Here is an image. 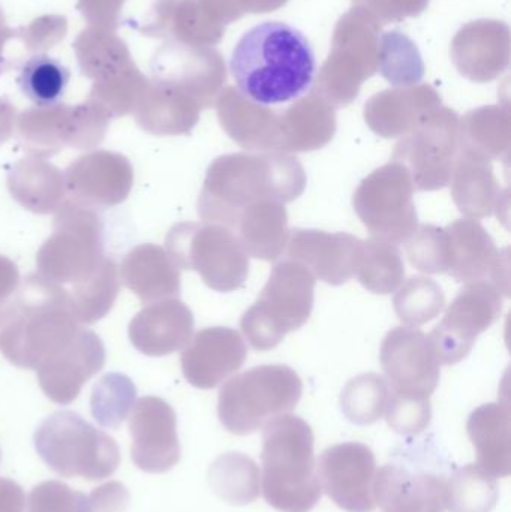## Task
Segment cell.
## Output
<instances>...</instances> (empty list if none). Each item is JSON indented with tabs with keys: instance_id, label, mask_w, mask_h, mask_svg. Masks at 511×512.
<instances>
[{
	"instance_id": "obj_12",
	"label": "cell",
	"mask_w": 511,
	"mask_h": 512,
	"mask_svg": "<svg viewBox=\"0 0 511 512\" xmlns=\"http://www.w3.org/2000/svg\"><path fill=\"white\" fill-rule=\"evenodd\" d=\"M449 237V270L461 283L491 282L509 297V251H500L491 234L476 219H458L446 227Z\"/></svg>"
},
{
	"instance_id": "obj_17",
	"label": "cell",
	"mask_w": 511,
	"mask_h": 512,
	"mask_svg": "<svg viewBox=\"0 0 511 512\" xmlns=\"http://www.w3.org/2000/svg\"><path fill=\"white\" fill-rule=\"evenodd\" d=\"M216 51L198 50L192 45L168 42L153 57V81L194 99L201 108L215 102L222 83L224 65H201Z\"/></svg>"
},
{
	"instance_id": "obj_31",
	"label": "cell",
	"mask_w": 511,
	"mask_h": 512,
	"mask_svg": "<svg viewBox=\"0 0 511 512\" xmlns=\"http://www.w3.org/2000/svg\"><path fill=\"white\" fill-rule=\"evenodd\" d=\"M66 289V288H65ZM120 279L113 259L104 256L101 264L86 279L66 289L72 312L81 325H90L107 316L119 295Z\"/></svg>"
},
{
	"instance_id": "obj_42",
	"label": "cell",
	"mask_w": 511,
	"mask_h": 512,
	"mask_svg": "<svg viewBox=\"0 0 511 512\" xmlns=\"http://www.w3.org/2000/svg\"><path fill=\"white\" fill-rule=\"evenodd\" d=\"M129 499L128 489L117 481L98 487L89 496L92 512H126Z\"/></svg>"
},
{
	"instance_id": "obj_10",
	"label": "cell",
	"mask_w": 511,
	"mask_h": 512,
	"mask_svg": "<svg viewBox=\"0 0 511 512\" xmlns=\"http://www.w3.org/2000/svg\"><path fill=\"white\" fill-rule=\"evenodd\" d=\"M503 294L491 282L465 283L447 307L443 321L429 339L441 364H458L468 357L477 337L500 319Z\"/></svg>"
},
{
	"instance_id": "obj_24",
	"label": "cell",
	"mask_w": 511,
	"mask_h": 512,
	"mask_svg": "<svg viewBox=\"0 0 511 512\" xmlns=\"http://www.w3.org/2000/svg\"><path fill=\"white\" fill-rule=\"evenodd\" d=\"M440 105V95L429 86L386 90L366 104L365 120L380 137H404L425 114Z\"/></svg>"
},
{
	"instance_id": "obj_16",
	"label": "cell",
	"mask_w": 511,
	"mask_h": 512,
	"mask_svg": "<svg viewBox=\"0 0 511 512\" xmlns=\"http://www.w3.org/2000/svg\"><path fill=\"white\" fill-rule=\"evenodd\" d=\"M288 259L305 265L315 279L339 286L356 277L363 242L347 233L297 228L290 233Z\"/></svg>"
},
{
	"instance_id": "obj_20",
	"label": "cell",
	"mask_w": 511,
	"mask_h": 512,
	"mask_svg": "<svg viewBox=\"0 0 511 512\" xmlns=\"http://www.w3.org/2000/svg\"><path fill=\"white\" fill-rule=\"evenodd\" d=\"M194 315L179 298L156 301L141 309L129 324L135 349L149 357L182 351L194 334Z\"/></svg>"
},
{
	"instance_id": "obj_35",
	"label": "cell",
	"mask_w": 511,
	"mask_h": 512,
	"mask_svg": "<svg viewBox=\"0 0 511 512\" xmlns=\"http://www.w3.org/2000/svg\"><path fill=\"white\" fill-rule=\"evenodd\" d=\"M69 69L47 54H36L21 65L18 86L36 107L59 104L68 87Z\"/></svg>"
},
{
	"instance_id": "obj_18",
	"label": "cell",
	"mask_w": 511,
	"mask_h": 512,
	"mask_svg": "<svg viewBox=\"0 0 511 512\" xmlns=\"http://www.w3.org/2000/svg\"><path fill=\"white\" fill-rule=\"evenodd\" d=\"M104 366V343L93 331L81 327L75 339L59 354L41 364L36 373L45 396L63 406L74 402L84 384Z\"/></svg>"
},
{
	"instance_id": "obj_2",
	"label": "cell",
	"mask_w": 511,
	"mask_h": 512,
	"mask_svg": "<svg viewBox=\"0 0 511 512\" xmlns=\"http://www.w3.org/2000/svg\"><path fill=\"white\" fill-rule=\"evenodd\" d=\"M306 173L287 153H231L212 162L198 198L203 222L233 230L237 216L264 200L288 204L302 197Z\"/></svg>"
},
{
	"instance_id": "obj_33",
	"label": "cell",
	"mask_w": 511,
	"mask_h": 512,
	"mask_svg": "<svg viewBox=\"0 0 511 512\" xmlns=\"http://www.w3.org/2000/svg\"><path fill=\"white\" fill-rule=\"evenodd\" d=\"M357 279L372 294L389 295L405 280V265L395 243L372 239L363 242Z\"/></svg>"
},
{
	"instance_id": "obj_28",
	"label": "cell",
	"mask_w": 511,
	"mask_h": 512,
	"mask_svg": "<svg viewBox=\"0 0 511 512\" xmlns=\"http://www.w3.org/2000/svg\"><path fill=\"white\" fill-rule=\"evenodd\" d=\"M6 183L12 198L36 215L56 213L68 194L62 171L50 162L32 156L12 167Z\"/></svg>"
},
{
	"instance_id": "obj_40",
	"label": "cell",
	"mask_w": 511,
	"mask_h": 512,
	"mask_svg": "<svg viewBox=\"0 0 511 512\" xmlns=\"http://www.w3.org/2000/svg\"><path fill=\"white\" fill-rule=\"evenodd\" d=\"M29 512H92L89 496L71 489L62 481H44L33 487Z\"/></svg>"
},
{
	"instance_id": "obj_9",
	"label": "cell",
	"mask_w": 511,
	"mask_h": 512,
	"mask_svg": "<svg viewBox=\"0 0 511 512\" xmlns=\"http://www.w3.org/2000/svg\"><path fill=\"white\" fill-rule=\"evenodd\" d=\"M414 191L407 168L392 161L360 183L354 192V210L374 239L405 243L419 227Z\"/></svg>"
},
{
	"instance_id": "obj_30",
	"label": "cell",
	"mask_w": 511,
	"mask_h": 512,
	"mask_svg": "<svg viewBox=\"0 0 511 512\" xmlns=\"http://www.w3.org/2000/svg\"><path fill=\"white\" fill-rule=\"evenodd\" d=\"M461 152L488 162L509 161L511 122L507 108L485 107L459 120Z\"/></svg>"
},
{
	"instance_id": "obj_29",
	"label": "cell",
	"mask_w": 511,
	"mask_h": 512,
	"mask_svg": "<svg viewBox=\"0 0 511 512\" xmlns=\"http://www.w3.org/2000/svg\"><path fill=\"white\" fill-rule=\"evenodd\" d=\"M15 126L21 146L32 158H50L69 147L71 107L56 104L23 111Z\"/></svg>"
},
{
	"instance_id": "obj_41",
	"label": "cell",
	"mask_w": 511,
	"mask_h": 512,
	"mask_svg": "<svg viewBox=\"0 0 511 512\" xmlns=\"http://www.w3.org/2000/svg\"><path fill=\"white\" fill-rule=\"evenodd\" d=\"M386 394V381L375 373H368L348 382L344 403L350 411H363L362 414H365L366 409L383 405Z\"/></svg>"
},
{
	"instance_id": "obj_23",
	"label": "cell",
	"mask_w": 511,
	"mask_h": 512,
	"mask_svg": "<svg viewBox=\"0 0 511 512\" xmlns=\"http://www.w3.org/2000/svg\"><path fill=\"white\" fill-rule=\"evenodd\" d=\"M120 280L143 303L177 298L180 270L171 256L158 245H140L123 258Z\"/></svg>"
},
{
	"instance_id": "obj_5",
	"label": "cell",
	"mask_w": 511,
	"mask_h": 512,
	"mask_svg": "<svg viewBox=\"0 0 511 512\" xmlns=\"http://www.w3.org/2000/svg\"><path fill=\"white\" fill-rule=\"evenodd\" d=\"M36 453L60 477L101 481L120 465L117 442L72 411L45 418L35 436Z\"/></svg>"
},
{
	"instance_id": "obj_34",
	"label": "cell",
	"mask_w": 511,
	"mask_h": 512,
	"mask_svg": "<svg viewBox=\"0 0 511 512\" xmlns=\"http://www.w3.org/2000/svg\"><path fill=\"white\" fill-rule=\"evenodd\" d=\"M377 69L392 86H417L425 77V63L416 42L399 30L378 36Z\"/></svg>"
},
{
	"instance_id": "obj_45",
	"label": "cell",
	"mask_w": 511,
	"mask_h": 512,
	"mask_svg": "<svg viewBox=\"0 0 511 512\" xmlns=\"http://www.w3.org/2000/svg\"><path fill=\"white\" fill-rule=\"evenodd\" d=\"M15 108L5 99H0V146L11 138L15 131Z\"/></svg>"
},
{
	"instance_id": "obj_6",
	"label": "cell",
	"mask_w": 511,
	"mask_h": 512,
	"mask_svg": "<svg viewBox=\"0 0 511 512\" xmlns=\"http://www.w3.org/2000/svg\"><path fill=\"white\" fill-rule=\"evenodd\" d=\"M165 251L179 270L197 271L213 291L233 292L249 276V255L230 228L182 222L168 231Z\"/></svg>"
},
{
	"instance_id": "obj_25",
	"label": "cell",
	"mask_w": 511,
	"mask_h": 512,
	"mask_svg": "<svg viewBox=\"0 0 511 512\" xmlns=\"http://www.w3.org/2000/svg\"><path fill=\"white\" fill-rule=\"evenodd\" d=\"M335 132V108L314 93L279 114V153L291 155L323 149Z\"/></svg>"
},
{
	"instance_id": "obj_38",
	"label": "cell",
	"mask_w": 511,
	"mask_h": 512,
	"mask_svg": "<svg viewBox=\"0 0 511 512\" xmlns=\"http://www.w3.org/2000/svg\"><path fill=\"white\" fill-rule=\"evenodd\" d=\"M137 390L128 376L108 373L102 376L92 391L90 409L99 426L117 429L134 408Z\"/></svg>"
},
{
	"instance_id": "obj_43",
	"label": "cell",
	"mask_w": 511,
	"mask_h": 512,
	"mask_svg": "<svg viewBox=\"0 0 511 512\" xmlns=\"http://www.w3.org/2000/svg\"><path fill=\"white\" fill-rule=\"evenodd\" d=\"M20 286V273H18L17 265L0 255V309L14 297Z\"/></svg>"
},
{
	"instance_id": "obj_4",
	"label": "cell",
	"mask_w": 511,
	"mask_h": 512,
	"mask_svg": "<svg viewBox=\"0 0 511 512\" xmlns=\"http://www.w3.org/2000/svg\"><path fill=\"white\" fill-rule=\"evenodd\" d=\"M315 282L314 274L299 262L287 259L275 265L257 301L240 319L249 345L270 351L291 331L302 328L314 309Z\"/></svg>"
},
{
	"instance_id": "obj_3",
	"label": "cell",
	"mask_w": 511,
	"mask_h": 512,
	"mask_svg": "<svg viewBox=\"0 0 511 512\" xmlns=\"http://www.w3.org/2000/svg\"><path fill=\"white\" fill-rule=\"evenodd\" d=\"M80 328L68 291L30 274L0 309V351L14 366L36 370L63 351Z\"/></svg>"
},
{
	"instance_id": "obj_15",
	"label": "cell",
	"mask_w": 511,
	"mask_h": 512,
	"mask_svg": "<svg viewBox=\"0 0 511 512\" xmlns=\"http://www.w3.org/2000/svg\"><path fill=\"white\" fill-rule=\"evenodd\" d=\"M132 438L131 457L138 469L147 474H161L179 460L176 414L159 397L138 400L129 417Z\"/></svg>"
},
{
	"instance_id": "obj_1",
	"label": "cell",
	"mask_w": 511,
	"mask_h": 512,
	"mask_svg": "<svg viewBox=\"0 0 511 512\" xmlns=\"http://www.w3.org/2000/svg\"><path fill=\"white\" fill-rule=\"evenodd\" d=\"M230 71L237 89L255 104H287L308 92L317 62L311 42L296 27L264 21L234 47Z\"/></svg>"
},
{
	"instance_id": "obj_26",
	"label": "cell",
	"mask_w": 511,
	"mask_h": 512,
	"mask_svg": "<svg viewBox=\"0 0 511 512\" xmlns=\"http://www.w3.org/2000/svg\"><path fill=\"white\" fill-rule=\"evenodd\" d=\"M200 105L164 84L150 81L134 110L138 125L158 137L189 134L200 119Z\"/></svg>"
},
{
	"instance_id": "obj_39",
	"label": "cell",
	"mask_w": 511,
	"mask_h": 512,
	"mask_svg": "<svg viewBox=\"0 0 511 512\" xmlns=\"http://www.w3.org/2000/svg\"><path fill=\"white\" fill-rule=\"evenodd\" d=\"M411 265L428 274H443L449 270V237L446 228L419 225L405 242Z\"/></svg>"
},
{
	"instance_id": "obj_8",
	"label": "cell",
	"mask_w": 511,
	"mask_h": 512,
	"mask_svg": "<svg viewBox=\"0 0 511 512\" xmlns=\"http://www.w3.org/2000/svg\"><path fill=\"white\" fill-rule=\"evenodd\" d=\"M459 150L458 114L438 107L425 114L396 144L393 161L407 168L416 191H440L449 186Z\"/></svg>"
},
{
	"instance_id": "obj_32",
	"label": "cell",
	"mask_w": 511,
	"mask_h": 512,
	"mask_svg": "<svg viewBox=\"0 0 511 512\" xmlns=\"http://www.w3.org/2000/svg\"><path fill=\"white\" fill-rule=\"evenodd\" d=\"M75 51L83 74L95 81L114 77L135 65L125 42L101 27L83 30L78 36Z\"/></svg>"
},
{
	"instance_id": "obj_44",
	"label": "cell",
	"mask_w": 511,
	"mask_h": 512,
	"mask_svg": "<svg viewBox=\"0 0 511 512\" xmlns=\"http://www.w3.org/2000/svg\"><path fill=\"white\" fill-rule=\"evenodd\" d=\"M26 495L21 486L8 478H0V512H24Z\"/></svg>"
},
{
	"instance_id": "obj_36",
	"label": "cell",
	"mask_w": 511,
	"mask_h": 512,
	"mask_svg": "<svg viewBox=\"0 0 511 512\" xmlns=\"http://www.w3.org/2000/svg\"><path fill=\"white\" fill-rule=\"evenodd\" d=\"M393 307L405 327L419 328L440 316L446 307V295L431 277L413 276L399 286Z\"/></svg>"
},
{
	"instance_id": "obj_27",
	"label": "cell",
	"mask_w": 511,
	"mask_h": 512,
	"mask_svg": "<svg viewBox=\"0 0 511 512\" xmlns=\"http://www.w3.org/2000/svg\"><path fill=\"white\" fill-rule=\"evenodd\" d=\"M249 258L276 261L290 239L284 204L272 200L252 204L237 216L233 230Z\"/></svg>"
},
{
	"instance_id": "obj_14",
	"label": "cell",
	"mask_w": 511,
	"mask_h": 512,
	"mask_svg": "<svg viewBox=\"0 0 511 512\" xmlns=\"http://www.w3.org/2000/svg\"><path fill=\"white\" fill-rule=\"evenodd\" d=\"M63 176L72 200L93 209L119 206L134 186V168L129 159L108 150H93L80 156Z\"/></svg>"
},
{
	"instance_id": "obj_37",
	"label": "cell",
	"mask_w": 511,
	"mask_h": 512,
	"mask_svg": "<svg viewBox=\"0 0 511 512\" xmlns=\"http://www.w3.org/2000/svg\"><path fill=\"white\" fill-rule=\"evenodd\" d=\"M147 83L149 81L137 66L132 65L114 77L95 81L87 102L102 111L108 119H117L134 113Z\"/></svg>"
},
{
	"instance_id": "obj_21",
	"label": "cell",
	"mask_w": 511,
	"mask_h": 512,
	"mask_svg": "<svg viewBox=\"0 0 511 512\" xmlns=\"http://www.w3.org/2000/svg\"><path fill=\"white\" fill-rule=\"evenodd\" d=\"M452 198L459 212L468 219H485L501 210L509 213V189L501 188L492 162L459 150L453 168Z\"/></svg>"
},
{
	"instance_id": "obj_13",
	"label": "cell",
	"mask_w": 511,
	"mask_h": 512,
	"mask_svg": "<svg viewBox=\"0 0 511 512\" xmlns=\"http://www.w3.org/2000/svg\"><path fill=\"white\" fill-rule=\"evenodd\" d=\"M380 360L396 393L429 396L440 381V360L429 334L419 328L396 327L381 343Z\"/></svg>"
},
{
	"instance_id": "obj_22",
	"label": "cell",
	"mask_w": 511,
	"mask_h": 512,
	"mask_svg": "<svg viewBox=\"0 0 511 512\" xmlns=\"http://www.w3.org/2000/svg\"><path fill=\"white\" fill-rule=\"evenodd\" d=\"M219 122L231 140L251 152L279 153V114L228 87L219 96Z\"/></svg>"
},
{
	"instance_id": "obj_7",
	"label": "cell",
	"mask_w": 511,
	"mask_h": 512,
	"mask_svg": "<svg viewBox=\"0 0 511 512\" xmlns=\"http://www.w3.org/2000/svg\"><path fill=\"white\" fill-rule=\"evenodd\" d=\"M104 222L98 210L66 200L56 212L53 234L36 255L39 276L72 286L86 279L104 259Z\"/></svg>"
},
{
	"instance_id": "obj_11",
	"label": "cell",
	"mask_w": 511,
	"mask_h": 512,
	"mask_svg": "<svg viewBox=\"0 0 511 512\" xmlns=\"http://www.w3.org/2000/svg\"><path fill=\"white\" fill-rule=\"evenodd\" d=\"M302 394L299 375L284 364L258 366L222 388L219 409L224 420H248L296 405Z\"/></svg>"
},
{
	"instance_id": "obj_19",
	"label": "cell",
	"mask_w": 511,
	"mask_h": 512,
	"mask_svg": "<svg viewBox=\"0 0 511 512\" xmlns=\"http://www.w3.org/2000/svg\"><path fill=\"white\" fill-rule=\"evenodd\" d=\"M248 357V346L233 328L210 327L198 331L183 348V375L194 387H216L236 373Z\"/></svg>"
}]
</instances>
